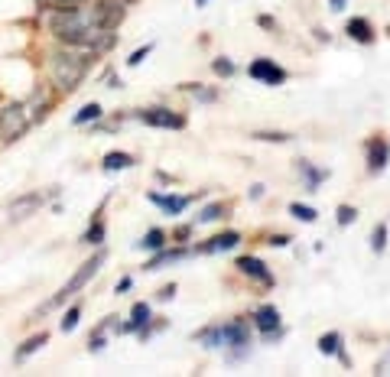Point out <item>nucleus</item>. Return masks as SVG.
Returning a JSON list of instances; mask_svg holds the SVG:
<instances>
[{
    "instance_id": "20e7f679",
    "label": "nucleus",
    "mask_w": 390,
    "mask_h": 377,
    "mask_svg": "<svg viewBox=\"0 0 390 377\" xmlns=\"http://www.w3.org/2000/svg\"><path fill=\"white\" fill-rule=\"evenodd\" d=\"M55 195H59V189H49V192L33 189V192L17 195V199H10V205H7V218H10V221H26V218L39 215V208H46V202L55 199Z\"/></svg>"
},
{
    "instance_id": "0eeeda50",
    "label": "nucleus",
    "mask_w": 390,
    "mask_h": 377,
    "mask_svg": "<svg viewBox=\"0 0 390 377\" xmlns=\"http://www.w3.org/2000/svg\"><path fill=\"white\" fill-rule=\"evenodd\" d=\"M150 202L157 205L159 212H163V215H169V218H176V215H182V212H186V208H189L192 202H195V195H163V192H150L147 195Z\"/></svg>"
},
{
    "instance_id": "412c9836",
    "label": "nucleus",
    "mask_w": 390,
    "mask_h": 377,
    "mask_svg": "<svg viewBox=\"0 0 390 377\" xmlns=\"http://www.w3.org/2000/svg\"><path fill=\"white\" fill-rule=\"evenodd\" d=\"M299 173L306 176V189H309V192H316V185L328 176V173H322V169H312V166H309L306 160H299Z\"/></svg>"
},
{
    "instance_id": "bb28decb",
    "label": "nucleus",
    "mask_w": 390,
    "mask_h": 377,
    "mask_svg": "<svg viewBox=\"0 0 390 377\" xmlns=\"http://www.w3.org/2000/svg\"><path fill=\"white\" fill-rule=\"evenodd\" d=\"M153 53V43H147V46H140V49H134V53H130V59H127V65H130V68H137V65H143L147 62V55Z\"/></svg>"
},
{
    "instance_id": "39448f33",
    "label": "nucleus",
    "mask_w": 390,
    "mask_h": 377,
    "mask_svg": "<svg viewBox=\"0 0 390 377\" xmlns=\"http://www.w3.org/2000/svg\"><path fill=\"white\" fill-rule=\"evenodd\" d=\"M134 120L140 124H147V127H157V130H182L186 127V118H182L179 111H169L163 104H153V108H140L130 114Z\"/></svg>"
},
{
    "instance_id": "a878e982",
    "label": "nucleus",
    "mask_w": 390,
    "mask_h": 377,
    "mask_svg": "<svg viewBox=\"0 0 390 377\" xmlns=\"http://www.w3.org/2000/svg\"><path fill=\"white\" fill-rule=\"evenodd\" d=\"M182 91H189L195 101H205V104H211V101L218 98L215 91H209V88H199V85H182Z\"/></svg>"
},
{
    "instance_id": "b1692460",
    "label": "nucleus",
    "mask_w": 390,
    "mask_h": 377,
    "mask_svg": "<svg viewBox=\"0 0 390 377\" xmlns=\"http://www.w3.org/2000/svg\"><path fill=\"white\" fill-rule=\"evenodd\" d=\"M290 215H293L296 221H306V225H312V221H316V208H309V205L293 202V205H290Z\"/></svg>"
},
{
    "instance_id": "4c0bfd02",
    "label": "nucleus",
    "mask_w": 390,
    "mask_h": 377,
    "mask_svg": "<svg viewBox=\"0 0 390 377\" xmlns=\"http://www.w3.org/2000/svg\"><path fill=\"white\" fill-rule=\"evenodd\" d=\"M257 23H260L264 30H274V26H276V23H274V17H260V20H257Z\"/></svg>"
},
{
    "instance_id": "f3484780",
    "label": "nucleus",
    "mask_w": 390,
    "mask_h": 377,
    "mask_svg": "<svg viewBox=\"0 0 390 377\" xmlns=\"http://www.w3.org/2000/svg\"><path fill=\"white\" fill-rule=\"evenodd\" d=\"M166 244H169V235L163 231V228H150L140 241H134V248H137V250H150V254H153V250H159V248H166Z\"/></svg>"
},
{
    "instance_id": "72a5a7b5",
    "label": "nucleus",
    "mask_w": 390,
    "mask_h": 377,
    "mask_svg": "<svg viewBox=\"0 0 390 377\" xmlns=\"http://www.w3.org/2000/svg\"><path fill=\"white\" fill-rule=\"evenodd\" d=\"M49 3H91V0H36V7H49Z\"/></svg>"
},
{
    "instance_id": "4be33fe9",
    "label": "nucleus",
    "mask_w": 390,
    "mask_h": 377,
    "mask_svg": "<svg viewBox=\"0 0 390 377\" xmlns=\"http://www.w3.org/2000/svg\"><path fill=\"white\" fill-rule=\"evenodd\" d=\"M319 351H322V355H338V351H342V335L338 332L322 335V338H319Z\"/></svg>"
},
{
    "instance_id": "4468645a",
    "label": "nucleus",
    "mask_w": 390,
    "mask_h": 377,
    "mask_svg": "<svg viewBox=\"0 0 390 377\" xmlns=\"http://www.w3.org/2000/svg\"><path fill=\"white\" fill-rule=\"evenodd\" d=\"M387 160H390V143L387 140H371L368 147V169L374 176H380L387 169Z\"/></svg>"
},
{
    "instance_id": "473e14b6",
    "label": "nucleus",
    "mask_w": 390,
    "mask_h": 377,
    "mask_svg": "<svg viewBox=\"0 0 390 377\" xmlns=\"http://www.w3.org/2000/svg\"><path fill=\"white\" fill-rule=\"evenodd\" d=\"M130 286H134V277H121V280H117V286H114V293L121 296V293H127Z\"/></svg>"
},
{
    "instance_id": "f8f14e48",
    "label": "nucleus",
    "mask_w": 390,
    "mask_h": 377,
    "mask_svg": "<svg viewBox=\"0 0 390 377\" xmlns=\"http://www.w3.org/2000/svg\"><path fill=\"white\" fill-rule=\"evenodd\" d=\"M238 270H241L244 277L257 280L260 286H274V273L264 267V260H257V257H241V260H238Z\"/></svg>"
},
{
    "instance_id": "9b49d317",
    "label": "nucleus",
    "mask_w": 390,
    "mask_h": 377,
    "mask_svg": "<svg viewBox=\"0 0 390 377\" xmlns=\"http://www.w3.org/2000/svg\"><path fill=\"white\" fill-rule=\"evenodd\" d=\"M46 345H49V332H46V329L33 332L23 345H17V351H13V365H26V361H30L33 355H39Z\"/></svg>"
},
{
    "instance_id": "2f4dec72",
    "label": "nucleus",
    "mask_w": 390,
    "mask_h": 377,
    "mask_svg": "<svg viewBox=\"0 0 390 377\" xmlns=\"http://www.w3.org/2000/svg\"><path fill=\"white\" fill-rule=\"evenodd\" d=\"M172 296H176V283H166V286H159V293H157V300H159V302L172 300Z\"/></svg>"
},
{
    "instance_id": "5701e85b",
    "label": "nucleus",
    "mask_w": 390,
    "mask_h": 377,
    "mask_svg": "<svg viewBox=\"0 0 390 377\" xmlns=\"http://www.w3.org/2000/svg\"><path fill=\"white\" fill-rule=\"evenodd\" d=\"M218 218H224V205L222 202H211V205H205L202 208V215L195 218L199 225H209V221H218Z\"/></svg>"
},
{
    "instance_id": "7c9ffc66",
    "label": "nucleus",
    "mask_w": 390,
    "mask_h": 377,
    "mask_svg": "<svg viewBox=\"0 0 390 377\" xmlns=\"http://www.w3.org/2000/svg\"><path fill=\"white\" fill-rule=\"evenodd\" d=\"M189 235H192V225H182V228H176V231H172V237H169V241H176V244H186V241H189Z\"/></svg>"
},
{
    "instance_id": "423d86ee",
    "label": "nucleus",
    "mask_w": 390,
    "mask_h": 377,
    "mask_svg": "<svg viewBox=\"0 0 390 377\" xmlns=\"http://www.w3.org/2000/svg\"><path fill=\"white\" fill-rule=\"evenodd\" d=\"M247 75H251L254 82H264V85H283L286 78H290L274 59H254V62L247 65Z\"/></svg>"
},
{
    "instance_id": "cd10ccee",
    "label": "nucleus",
    "mask_w": 390,
    "mask_h": 377,
    "mask_svg": "<svg viewBox=\"0 0 390 377\" xmlns=\"http://www.w3.org/2000/svg\"><path fill=\"white\" fill-rule=\"evenodd\" d=\"M254 137H257V140H270V143H286L290 140V134H280V130H257Z\"/></svg>"
},
{
    "instance_id": "58836bf2",
    "label": "nucleus",
    "mask_w": 390,
    "mask_h": 377,
    "mask_svg": "<svg viewBox=\"0 0 390 377\" xmlns=\"http://www.w3.org/2000/svg\"><path fill=\"white\" fill-rule=\"evenodd\" d=\"M205 3H209V0H195V7H205Z\"/></svg>"
},
{
    "instance_id": "6e6552de",
    "label": "nucleus",
    "mask_w": 390,
    "mask_h": 377,
    "mask_svg": "<svg viewBox=\"0 0 390 377\" xmlns=\"http://www.w3.org/2000/svg\"><path fill=\"white\" fill-rule=\"evenodd\" d=\"M105 208H107V199H105V202H101V205H98V212H95V215H91V221H88V228H85L82 244H88V248H105V237H107Z\"/></svg>"
},
{
    "instance_id": "c9c22d12",
    "label": "nucleus",
    "mask_w": 390,
    "mask_h": 377,
    "mask_svg": "<svg viewBox=\"0 0 390 377\" xmlns=\"http://www.w3.org/2000/svg\"><path fill=\"white\" fill-rule=\"evenodd\" d=\"M328 3H332V10H335V13H342L345 7H348V0H328Z\"/></svg>"
},
{
    "instance_id": "1a4fd4ad",
    "label": "nucleus",
    "mask_w": 390,
    "mask_h": 377,
    "mask_svg": "<svg viewBox=\"0 0 390 377\" xmlns=\"http://www.w3.org/2000/svg\"><path fill=\"white\" fill-rule=\"evenodd\" d=\"M186 257H192V248H159V250H153V257L143 264V270L147 273H157V270H163V267H169V264H179V260H186Z\"/></svg>"
},
{
    "instance_id": "393cba45",
    "label": "nucleus",
    "mask_w": 390,
    "mask_h": 377,
    "mask_svg": "<svg viewBox=\"0 0 390 377\" xmlns=\"http://www.w3.org/2000/svg\"><path fill=\"white\" fill-rule=\"evenodd\" d=\"M384 248H387V225H378L374 235H371V250H374V254H384Z\"/></svg>"
},
{
    "instance_id": "7ed1b4c3",
    "label": "nucleus",
    "mask_w": 390,
    "mask_h": 377,
    "mask_svg": "<svg viewBox=\"0 0 390 377\" xmlns=\"http://www.w3.org/2000/svg\"><path fill=\"white\" fill-rule=\"evenodd\" d=\"M33 130V118L26 108V98H10L7 104H0V147L20 143Z\"/></svg>"
},
{
    "instance_id": "ddd939ff",
    "label": "nucleus",
    "mask_w": 390,
    "mask_h": 377,
    "mask_svg": "<svg viewBox=\"0 0 390 377\" xmlns=\"http://www.w3.org/2000/svg\"><path fill=\"white\" fill-rule=\"evenodd\" d=\"M238 244H241V235H238V231H224V235L209 237V241L199 244L192 254H218V250H231V248H238Z\"/></svg>"
},
{
    "instance_id": "f03ea898",
    "label": "nucleus",
    "mask_w": 390,
    "mask_h": 377,
    "mask_svg": "<svg viewBox=\"0 0 390 377\" xmlns=\"http://www.w3.org/2000/svg\"><path fill=\"white\" fill-rule=\"evenodd\" d=\"M105 260H107V250L105 248H98L95 254H91V257L85 260L82 267L75 270L72 277H69V280H65V286L59 293H55V296H49V300H46V306H42V309H36V313L33 315H42V313H53V309H59V306H65V302L69 300H75V296H78V293L85 290V286H88V283L95 280L98 273H101V267H105ZM30 315V319H33Z\"/></svg>"
},
{
    "instance_id": "f257e3e1",
    "label": "nucleus",
    "mask_w": 390,
    "mask_h": 377,
    "mask_svg": "<svg viewBox=\"0 0 390 377\" xmlns=\"http://www.w3.org/2000/svg\"><path fill=\"white\" fill-rule=\"evenodd\" d=\"M98 55L82 53V49H69V46L53 43L42 55V68H46V85L53 88L59 98H69L72 91L85 85V78L91 72Z\"/></svg>"
},
{
    "instance_id": "c756f323",
    "label": "nucleus",
    "mask_w": 390,
    "mask_h": 377,
    "mask_svg": "<svg viewBox=\"0 0 390 377\" xmlns=\"http://www.w3.org/2000/svg\"><path fill=\"white\" fill-rule=\"evenodd\" d=\"M355 218H358V212H355L351 205H342V208H338V225H351Z\"/></svg>"
},
{
    "instance_id": "c85d7f7f",
    "label": "nucleus",
    "mask_w": 390,
    "mask_h": 377,
    "mask_svg": "<svg viewBox=\"0 0 390 377\" xmlns=\"http://www.w3.org/2000/svg\"><path fill=\"white\" fill-rule=\"evenodd\" d=\"M211 68H215V75H234V62L231 59H215V62H211Z\"/></svg>"
},
{
    "instance_id": "6ab92c4d",
    "label": "nucleus",
    "mask_w": 390,
    "mask_h": 377,
    "mask_svg": "<svg viewBox=\"0 0 390 377\" xmlns=\"http://www.w3.org/2000/svg\"><path fill=\"white\" fill-rule=\"evenodd\" d=\"M254 322L260 332H276L280 329V309L276 306H260L257 313H254Z\"/></svg>"
},
{
    "instance_id": "e433bc0d",
    "label": "nucleus",
    "mask_w": 390,
    "mask_h": 377,
    "mask_svg": "<svg viewBox=\"0 0 390 377\" xmlns=\"http://www.w3.org/2000/svg\"><path fill=\"white\" fill-rule=\"evenodd\" d=\"M105 88H124V82H121V75H111L107 78V85Z\"/></svg>"
},
{
    "instance_id": "f704fd0d",
    "label": "nucleus",
    "mask_w": 390,
    "mask_h": 377,
    "mask_svg": "<svg viewBox=\"0 0 390 377\" xmlns=\"http://www.w3.org/2000/svg\"><path fill=\"white\" fill-rule=\"evenodd\" d=\"M267 244H270V248H286V244H290V237H286V235H274Z\"/></svg>"
},
{
    "instance_id": "dca6fc26",
    "label": "nucleus",
    "mask_w": 390,
    "mask_h": 377,
    "mask_svg": "<svg viewBox=\"0 0 390 377\" xmlns=\"http://www.w3.org/2000/svg\"><path fill=\"white\" fill-rule=\"evenodd\" d=\"M105 118V108L98 104V101H88L82 108L72 114V127H88V124H95V120Z\"/></svg>"
},
{
    "instance_id": "2eb2a0df",
    "label": "nucleus",
    "mask_w": 390,
    "mask_h": 377,
    "mask_svg": "<svg viewBox=\"0 0 390 377\" xmlns=\"http://www.w3.org/2000/svg\"><path fill=\"white\" fill-rule=\"evenodd\" d=\"M134 166H137V160L124 150H111V153H105V160H101V169H105V173H124V169H134Z\"/></svg>"
},
{
    "instance_id": "9d476101",
    "label": "nucleus",
    "mask_w": 390,
    "mask_h": 377,
    "mask_svg": "<svg viewBox=\"0 0 390 377\" xmlns=\"http://www.w3.org/2000/svg\"><path fill=\"white\" fill-rule=\"evenodd\" d=\"M218 345H222V348H228V345H251V329H247V322L234 319V322L218 325Z\"/></svg>"
},
{
    "instance_id": "a211bd4d",
    "label": "nucleus",
    "mask_w": 390,
    "mask_h": 377,
    "mask_svg": "<svg viewBox=\"0 0 390 377\" xmlns=\"http://www.w3.org/2000/svg\"><path fill=\"white\" fill-rule=\"evenodd\" d=\"M345 33H348L355 43H374V26H371L364 17H355V20H348V26H345Z\"/></svg>"
},
{
    "instance_id": "aec40b11",
    "label": "nucleus",
    "mask_w": 390,
    "mask_h": 377,
    "mask_svg": "<svg viewBox=\"0 0 390 377\" xmlns=\"http://www.w3.org/2000/svg\"><path fill=\"white\" fill-rule=\"evenodd\" d=\"M78 322H82V302H72V306L62 313V319H59V332L72 335L75 329H78Z\"/></svg>"
}]
</instances>
